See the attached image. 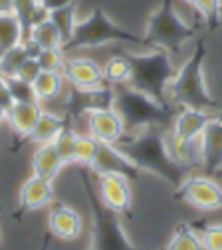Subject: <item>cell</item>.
I'll list each match as a JSON object with an SVG mask.
<instances>
[{"label":"cell","mask_w":222,"mask_h":250,"mask_svg":"<svg viewBox=\"0 0 222 250\" xmlns=\"http://www.w3.org/2000/svg\"><path fill=\"white\" fill-rule=\"evenodd\" d=\"M28 58H31V54L28 51L26 42L23 40L20 45L11 47L9 51L0 54V75L4 78L16 77V71L20 70V66Z\"/></svg>","instance_id":"obj_28"},{"label":"cell","mask_w":222,"mask_h":250,"mask_svg":"<svg viewBox=\"0 0 222 250\" xmlns=\"http://www.w3.org/2000/svg\"><path fill=\"white\" fill-rule=\"evenodd\" d=\"M26 39V26L16 14H0V54Z\"/></svg>","instance_id":"obj_24"},{"label":"cell","mask_w":222,"mask_h":250,"mask_svg":"<svg viewBox=\"0 0 222 250\" xmlns=\"http://www.w3.org/2000/svg\"><path fill=\"white\" fill-rule=\"evenodd\" d=\"M132 186L130 177L118 172H104L98 174V196L104 207L111 212L121 215L129 214L132 208Z\"/></svg>","instance_id":"obj_9"},{"label":"cell","mask_w":222,"mask_h":250,"mask_svg":"<svg viewBox=\"0 0 222 250\" xmlns=\"http://www.w3.org/2000/svg\"><path fill=\"white\" fill-rule=\"evenodd\" d=\"M42 111H43L42 103H39L37 99L14 101L11 108L7 109L9 129L20 137V139H26L31 134V130H33V127H35Z\"/></svg>","instance_id":"obj_16"},{"label":"cell","mask_w":222,"mask_h":250,"mask_svg":"<svg viewBox=\"0 0 222 250\" xmlns=\"http://www.w3.org/2000/svg\"><path fill=\"white\" fill-rule=\"evenodd\" d=\"M165 129H142L127 132L117 146L129 156L141 172H149L177 188L187 174H184L172 162L165 143Z\"/></svg>","instance_id":"obj_1"},{"label":"cell","mask_w":222,"mask_h":250,"mask_svg":"<svg viewBox=\"0 0 222 250\" xmlns=\"http://www.w3.org/2000/svg\"><path fill=\"white\" fill-rule=\"evenodd\" d=\"M203 58L205 49L202 43H196L182 64L177 66L176 75L167 89V101L170 106L200 108L215 113V101L208 92L203 75Z\"/></svg>","instance_id":"obj_3"},{"label":"cell","mask_w":222,"mask_h":250,"mask_svg":"<svg viewBox=\"0 0 222 250\" xmlns=\"http://www.w3.org/2000/svg\"><path fill=\"white\" fill-rule=\"evenodd\" d=\"M4 124H7V109L4 106H0V129Z\"/></svg>","instance_id":"obj_38"},{"label":"cell","mask_w":222,"mask_h":250,"mask_svg":"<svg viewBox=\"0 0 222 250\" xmlns=\"http://www.w3.org/2000/svg\"><path fill=\"white\" fill-rule=\"evenodd\" d=\"M144 42L136 35L129 33L121 26H118L106 12L101 9H94L87 18L78 21L73 39L70 40L64 51H83V49H96V47L113 45V43H137Z\"/></svg>","instance_id":"obj_6"},{"label":"cell","mask_w":222,"mask_h":250,"mask_svg":"<svg viewBox=\"0 0 222 250\" xmlns=\"http://www.w3.org/2000/svg\"><path fill=\"white\" fill-rule=\"evenodd\" d=\"M191 5L203 20L207 21L215 20L222 11V0H195Z\"/></svg>","instance_id":"obj_32"},{"label":"cell","mask_w":222,"mask_h":250,"mask_svg":"<svg viewBox=\"0 0 222 250\" xmlns=\"http://www.w3.org/2000/svg\"><path fill=\"white\" fill-rule=\"evenodd\" d=\"M176 189L177 196L196 210L214 212L222 208V184L214 176L191 172Z\"/></svg>","instance_id":"obj_8"},{"label":"cell","mask_w":222,"mask_h":250,"mask_svg":"<svg viewBox=\"0 0 222 250\" xmlns=\"http://www.w3.org/2000/svg\"><path fill=\"white\" fill-rule=\"evenodd\" d=\"M66 52L64 47H51V49H40L37 54V61H39L40 68L43 71H61L66 64Z\"/></svg>","instance_id":"obj_30"},{"label":"cell","mask_w":222,"mask_h":250,"mask_svg":"<svg viewBox=\"0 0 222 250\" xmlns=\"http://www.w3.org/2000/svg\"><path fill=\"white\" fill-rule=\"evenodd\" d=\"M49 18H51L52 23L58 26L59 33H61V37H62V42H64V47H66L68 43H70V40L73 39V33H75V30H77L78 21H80L75 4L49 12Z\"/></svg>","instance_id":"obj_26"},{"label":"cell","mask_w":222,"mask_h":250,"mask_svg":"<svg viewBox=\"0 0 222 250\" xmlns=\"http://www.w3.org/2000/svg\"><path fill=\"white\" fill-rule=\"evenodd\" d=\"M193 30L181 18L170 0H163L146 23L144 42L148 47H156L170 52L172 56L191 42Z\"/></svg>","instance_id":"obj_5"},{"label":"cell","mask_w":222,"mask_h":250,"mask_svg":"<svg viewBox=\"0 0 222 250\" xmlns=\"http://www.w3.org/2000/svg\"><path fill=\"white\" fill-rule=\"evenodd\" d=\"M40 71H42V68H40L37 58H28L20 66V70L16 71V78H20L26 83H33L35 78L40 75Z\"/></svg>","instance_id":"obj_34"},{"label":"cell","mask_w":222,"mask_h":250,"mask_svg":"<svg viewBox=\"0 0 222 250\" xmlns=\"http://www.w3.org/2000/svg\"><path fill=\"white\" fill-rule=\"evenodd\" d=\"M62 167H66V165L61 160V156L58 155L52 143L39 145L37 151L33 153V158H31V172L35 176L54 181L59 176V172L62 170Z\"/></svg>","instance_id":"obj_20"},{"label":"cell","mask_w":222,"mask_h":250,"mask_svg":"<svg viewBox=\"0 0 222 250\" xmlns=\"http://www.w3.org/2000/svg\"><path fill=\"white\" fill-rule=\"evenodd\" d=\"M202 167L200 170L207 176L222 174V109L212 115L210 122L198 139Z\"/></svg>","instance_id":"obj_10"},{"label":"cell","mask_w":222,"mask_h":250,"mask_svg":"<svg viewBox=\"0 0 222 250\" xmlns=\"http://www.w3.org/2000/svg\"><path fill=\"white\" fill-rule=\"evenodd\" d=\"M102 71H104L106 83L113 87L127 85L132 80V62L129 56L115 54L108 58V61L102 64Z\"/></svg>","instance_id":"obj_25"},{"label":"cell","mask_w":222,"mask_h":250,"mask_svg":"<svg viewBox=\"0 0 222 250\" xmlns=\"http://www.w3.org/2000/svg\"><path fill=\"white\" fill-rule=\"evenodd\" d=\"M87 132L104 145H118L127 134V125L113 106L87 111Z\"/></svg>","instance_id":"obj_11"},{"label":"cell","mask_w":222,"mask_h":250,"mask_svg":"<svg viewBox=\"0 0 222 250\" xmlns=\"http://www.w3.org/2000/svg\"><path fill=\"white\" fill-rule=\"evenodd\" d=\"M9 89H11L12 99L14 101H28V99H35L33 96V89H31V83H26L20 78H7Z\"/></svg>","instance_id":"obj_33"},{"label":"cell","mask_w":222,"mask_h":250,"mask_svg":"<svg viewBox=\"0 0 222 250\" xmlns=\"http://www.w3.org/2000/svg\"><path fill=\"white\" fill-rule=\"evenodd\" d=\"M165 143H167L168 155L172 162L184 172L191 174L202 167V156H200V143L198 141H187L174 136L170 130L165 132Z\"/></svg>","instance_id":"obj_18"},{"label":"cell","mask_w":222,"mask_h":250,"mask_svg":"<svg viewBox=\"0 0 222 250\" xmlns=\"http://www.w3.org/2000/svg\"><path fill=\"white\" fill-rule=\"evenodd\" d=\"M64 80L73 89L78 90H94L108 85L104 80L102 66L96 59L89 56H71L66 59V64L62 68Z\"/></svg>","instance_id":"obj_12"},{"label":"cell","mask_w":222,"mask_h":250,"mask_svg":"<svg viewBox=\"0 0 222 250\" xmlns=\"http://www.w3.org/2000/svg\"><path fill=\"white\" fill-rule=\"evenodd\" d=\"M35 2L43 14H49V12H52V11H58V9L75 4V0H35Z\"/></svg>","instance_id":"obj_35"},{"label":"cell","mask_w":222,"mask_h":250,"mask_svg":"<svg viewBox=\"0 0 222 250\" xmlns=\"http://www.w3.org/2000/svg\"><path fill=\"white\" fill-rule=\"evenodd\" d=\"M87 200L92 215L90 247L99 250H141L134 245L121 226L120 215L104 207L99 196L92 191H87Z\"/></svg>","instance_id":"obj_7"},{"label":"cell","mask_w":222,"mask_h":250,"mask_svg":"<svg viewBox=\"0 0 222 250\" xmlns=\"http://www.w3.org/2000/svg\"><path fill=\"white\" fill-rule=\"evenodd\" d=\"M214 111H207V109L200 108H181L176 115L170 125V132L174 136L181 137V139L187 141H198L202 132L205 130L207 124L210 122Z\"/></svg>","instance_id":"obj_14"},{"label":"cell","mask_w":222,"mask_h":250,"mask_svg":"<svg viewBox=\"0 0 222 250\" xmlns=\"http://www.w3.org/2000/svg\"><path fill=\"white\" fill-rule=\"evenodd\" d=\"M165 250H205L198 226L186 221L179 223L172 231Z\"/></svg>","instance_id":"obj_23"},{"label":"cell","mask_w":222,"mask_h":250,"mask_svg":"<svg viewBox=\"0 0 222 250\" xmlns=\"http://www.w3.org/2000/svg\"><path fill=\"white\" fill-rule=\"evenodd\" d=\"M89 250H99V249H94V247H89Z\"/></svg>","instance_id":"obj_41"},{"label":"cell","mask_w":222,"mask_h":250,"mask_svg":"<svg viewBox=\"0 0 222 250\" xmlns=\"http://www.w3.org/2000/svg\"><path fill=\"white\" fill-rule=\"evenodd\" d=\"M202 234L203 249L205 250H222V221L207 223L198 228Z\"/></svg>","instance_id":"obj_31"},{"label":"cell","mask_w":222,"mask_h":250,"mask_svg":"<svg viewBox=\"0 0 222 250\" xmlns=\"http://www.w3.org/2000/svg\"><path fill=\"white\" fill-rule=\"evenodd\" d=\"M0 240H2V233H0Z\"/></svg>","instance_id":"obj_42"},{"label":"cell","mask_w":222,"mask_h":250,"mask_svg":"<svg viewBox=\"0 0 222 250\" xmlns=\"http://www.w3.org/2000/svg\"><path fill=\"white\" fill-rule=\"evenodd\" d=\"M54 200L52 181L31 174L20 189V207L24 212H35L47 207Z\"/></svg>","instance_id":"obj_17"},{"label":"cell","mask_w":222,"mask_h":250,"mask_svg":"<svg viewBox=\"0 0 222 250\" xmlns=\"http://www.w3.org/2000/svg\"><path fill=\"white\" fill-rule=\"evenodd\" d=\"M184 2H186V4H193V2H195V0H184Z\"/></svg>","instance_id":"obj_40"},{"label":"cell","mask_w":222,"mask_h":250,"mask_svg":"<svg viewBox=\"0 0 222 250\" xmlns=\"http://www.w3.org/2000/svg\"><path fill=\"white\" fill-rule=\"evenodd\" d=\"M90 170H94L96 174H104V172H118V174H123V176L137 177L141 174V170L132 164L129 156L125 155L117 145H104L101 143V148L99 153L94 160Z\"/></svg>","instance_id":"obj_15"},{"label":"cell","mask_w":222,"mask_h":250,"mask_svg":"<svg viewBox=\"0 0 222 250\" xmlns=\"http://www.w3.org/2000/svg\"><path fill=\"white\" fill-rule=\"evenodd\" d=\"M221 176H222V174H221Z\"/></svg>","instance_id":"obj_43"},{"label":"cell","mask_w":222,"mask_h":250,"mask_svg":"<svg viewBox=\"0 0 222 250\" xmlns=\"http://www.w3.org/2000/svg\"><path fill=\"white\" fill-rule=\"evenodd\" d=\"M18 0H0V14H14Z\"/></svg>","instance_id":"obj_37"},{"label":"cell","mask_w":222,"mask_h":250,"mask_svg":"<svg viewBox=\"0 0 222 250\" xmlns=\"http://www.w3.org/2000/svg\"><path fill=\"white\" fill-rule=\"evenodd\" d=\"M49 247H51V236L47 234L45 238H43V242H42V245H40L39 250H49Z\"/></svg>","instance_id":"obj_39"},{"label":"cell","mask_w":222,"mask_h":250,"mask_svg":"<svg viewBox=\"0 0 222 250\" xmlns=\"http://www.w3.org/2000/svg\"><path fill=\"white\" fill-rule=\"evenodd\" d=\"M26 39L35 42L40 49H51V47H64L62 37L58 26L52 23L49 14L42 16L26 30Z\"/></svg>","instance_id":"obj_22"},{"label":"cell","mask_w":222,"mask_h":250,"mask_svg":"<svg viewBox=\"0 0 222 250\" xmlns=\"http://www.w3.org/2000/svg\"><path fill=\"white\" fill-rule=\"evenodd\" d=\"M113 108L127 125V132H136L142 129H165L168 130L174 120L170 104L158 101L156 98L134 85L115 87Z\"/></svg>","instance_id":"obj_2"},{"label":"cell","mask_w":222,"mask_h":250,"mask_svg":"<svg viewBox=\"0 0 222 250\" xmlns=\"http://www.w3.org/2000/svg\"><path fill=\"white\" fill-rule=\"evenodd\" d=\"M129 58L132 62L130 85L168 104L167 89L177 71V66L174 64V56L163 49L148 47V51L130 54Z\"/></svg>","instance_id":"obj_4"},{"label":"cell","mask_w":222,"mask_h":250,"mask_svg":"<svg viewBox=\"0 0 222 250\" xmlns=\"http://www.w3.org/2000/svg\"><path fill=\"white\" fill-rule=\"evenodd\" d=\"M101 148V143L94 136H90L89 132L80 134L77 136V143H75V156H73V164L80 165V167L90 168L96 160V156Z\"/></svg>","instance_id":"obj_27"},{"label":"cell","mask_w":222,"mask_h":250,"mask_svg":"<svg viewBox=\"0 0 222 250\" xmlns=\"http://www.w3.org/2000/svg\"><path fill=\"white\" fill-rule=\"evenodd\" d=\"M14 103L12 99V94H11V89H9V82L7 78H4L0 75V106H4L5 109H9Z\"/></svg>","instance_id":"obj_36"},{"label":"cell","mask_w":222,"mask_h":250,"mask_svg":"<svg viewBox=\"0 0 222 250\" xmlns=\"http://www.w3.org/2000/svg\"><path fill=\"white\" fill-rule=\"evenodd\" d=\"M47 229L51 236L61 242H73L82 234V215L66 203H52L49 208V215H47Z\"/></svg>","instance_id":"obj_13"},{"label":"cell","mask_w":222,"mask_h":250,"mask_svg":"<svg viewBox=\"0 0 222 250\" xmlns=\"http://www.w3.org/2000/svg\"><path fill=\"white\" fill-rule=\"evenodd\" d=\"M64 75L61 71H40V75L31 83L33 96L39 103H51L61 98L64 89Z\"/></svg>","instance_id":"obj_21"},{"label":"cell","mask_w":222,"mask_h":250,"mask_svg":"<svg viewBox=\"0 0 222 250\" xmlns=\"http://www.w3.org/2000/svg\"><path fill=\"white\" fill-rule=\"evenodd\" d=\"M70 124V118L64 113L59 111H47L43 109L42 115L37 120L35 127L31 130V134L26 137L28 143L33 145H45V143H52L59 132H61L66 125Z\"/></svg>","instance_id":"obj_19"},{"label":"cell","mask_w":222,"mask_h":250,"mask_svg":"<svg viewBox=\"0 0 222 250\" xmlns=\"http://www.w3.org/2000/svg\"><path fill=\"white\" fill-rule=\"evenodd\" d=\"M77 129L73 125L68 124L61 132L56 136V139L52 141L56 151L61 156V160L64 162V165L73 164V156H75V143H77Z\"/></svg>","instance_id":"obj_29"}]
</instances>
